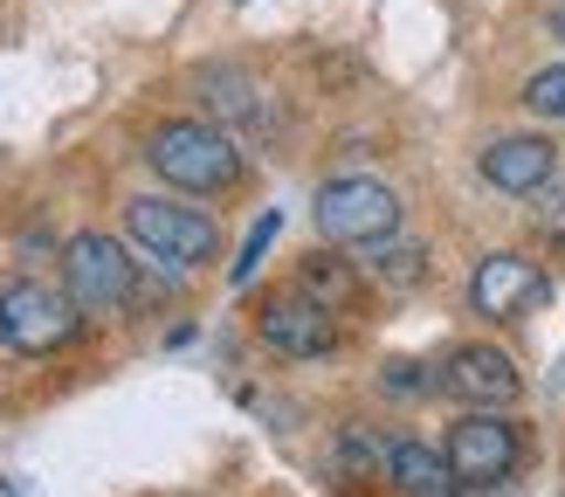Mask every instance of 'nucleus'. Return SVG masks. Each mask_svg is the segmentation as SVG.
Here are the masks:
<instances>
[{
    "label": "nucleus",
    "instance_id": "nucleus-4",
    "mask_svg": "<svg viewBox=\"0 0 565 497\" xmlns=\"http://www.w3.org/2000/svg\"><path fill=\"white\" fill-rule=\"evenodd\" d=\"M138 290V256L118 235H70L63 242V297L76 304L83 318H104V311H125Z\"/></svg>",
    "mask_w": 565,
    "mask_h": 497
},
{
    "label": "nucleus",
    "instance_id": "nucleus-10",
    "mask_svg": "<svg viewBox=\"0 0 565 497\" xmlns=\"http://www.w3.org/2000/svg\"><path fill=\"white\" fill-rule=\"evenodd\" d=\"M483 180L497 193H539L552 180V138L539 131H518V138H497V146H483Z\"/></svg>",
    "mask_w": 565,
    "mask_h": 497
},
{
    "label": "nucleus",
    "instance_id": "nucleus-9",
    "mask_svg": "<svg viewBox=\"0 0 565 497\" xmlns=\"http://www.w3.org/2000/svg\"><path fill=\"white\" fill-rule=\"evenodd\" d=\"M545 290H552V276L531 263V256H511V248L483 256V263H476V276H469V304L483 318H524L531 304H545Z\"/></svg>",
    "mask_w": 565,
    "mask_h": 497
},
{
    "label": "nucleus",
    "instance_id": "nucleus-16",
    "mask_svg": "<svg viewBox=\"0 0 565 497\" xmlns=\"http://www.w3.org/2000/svg\"><path fill=\"white\" fill-rule=\"evenodd\" d=\"M539 229L552 242H565V180H545L539 187Z\"/></svg>",
    "mask_w": 565,
    "mask_h": 497
},
{
    "label": "nucleus",
    "instance_id": "nucleus-1",
    "mask_svg": "<svg viewBox=\"0 0 565 497\" xmlns=\"http://www.w3.org/2000/svg\"><path fill=\"white\" fill-rule=\"evenodd\" d=\"M146 159L180 193H228L242 180V146L214 118H166L146 131Z\"/></svg>",
    "mask_w": 565,
    "mask_h": 497
},
{
    "label": "nucleus",
    "instance_id": "nucleus-19",
    "mask_svg": "<svg viewBox=\"0 0 565 497\" xmlns=\"http://www.w3.org/2000/svg\"><path fill=\"white\" fill-rule=\"evenodd\" d=\"M552 35H558V42H565V8H552Z\"/></svg>",
    "mask_w": 565,
    "mask_h": 497
},
{
    "label": "nucleus",
    "instance_id": "nucleus-14",
    "mask_svg": "<svg viewBox=\"0 0 565 497\" xmlns=\"http://www.w3.org/2000/svg\"><path fill=\"white\" fill-rule=\"evenodd\" d=\"M524 110H539V118H565V63L539 70L524 83Z\"/></svg>",
    "mask_w": 565,
    "mask_h": 497
},
{
    "label": "nucleus",
    "instance_id": "nucleus-15",
    "mask_svg": "<svg viewBox=\"0 0 565 497\" xmlns=\"http://www.w3.org/2000/svg\"><path fill=\"white\" fill-rule=\"evenodd\" d=\"M269 235H276V214H263L256 229H248V242H242V256H235V284H248V276H256V263H263V248H269Z\"/></svg>",
    "mask_w": 565,
    "mask_h": 497
},
{
    "label": "nucleus",
    "instance_id": "nucleus-13",
    "mask_svg": "<svg viewBox=\"0 0 565 497\" xmlns=\"http://www.w3.org/2000/svg\"><path fill=\"white\" fill-rule=\"evenodd\" d=\"M359 269H365V276H380V284H393V290H414L420 276H428V248H420V242H393V235H380V242H365Z\"/></svg>",
    "mask_w": 565,
    "mask_h": 497
},
{
    "label": "nucleus",
    "instance_id": "nucleus-7",
    "mask_svg": "<svg viewBox=\"0 0 565 497\" xmlns=\"http://www.w3.org/2000/svg\"><path fill=\"white\" fill-rule=\"evenodd\" d=\"M256 331L282 359H318V352L338 346V311H324V304L303 297V290H276V297L256 304Z\"/></svg>",
    "mask_w": 565,
    "mask_h": 497
},
{
    "label": "nucleus",
    "instance_id": "nucleus-11",
    "mask_svg": "<svg viewBox=\"0 0 565 497\" xmlns=\"http://www.w3.org/2000/svg\"><path fill=\"white\" fill-rule=\"evenodd\" d=\"M386 477L401 484L407 497H456V477H448L441 450H428V442H393V450H386Z\"/></svg>",
    "mask_w": 565,
    "mask_h": 497
},
{
    "label": "nucleus",
    "instance_id": "nucleus-5",
    "mask_svg": "<svg viewBox=\"0 0 565 497\" xmlns=\"http://www.w3.org/2000/svg\"><path fill=\"white\" fill-rule=\"evenodd\" d=\"M310 221H318L324 242H345L365 248L380 235H401V193L373 173H345V180H324L318 201H310Z\"/></svg>",
    "mask_w": 565,
    "mask_h": 497
},
{
    "label": "nucleus",
    "instance_id": "nucleus-8",
    "mask_svg": "<svg viewBox=\"0 0 565 497\" xmlns=\"http://www.w3.org/2000/svg\"><path fill=\"white\" fill-rule=\"evenodd\" d=\"M441 394H456L462 408H511L524 394V373L511 367L503 346H456L441 359Z\"/></svg>",
    "mask_w": 565,
    "mask_h": 497
},
{
    "label": "nucleus",
    "instance_id": "nucleus-2",
    "mask_svg": "<svg viewBox=\"0 0 565 497\" xmlns=\"http://www.w3.org/2000/svg\"><path fill=\"white\" fill-rule=\"evenodd\" d=\"M125 242L159 269H201L207 256H221V229L214 214L186 208V201H159V193H138L125 201Z\"/></svg>",
    "mask_w": 565,
    "mask_h": 497
},
{
    "label": "nucleus",
    "instance_id": "nucleus-17",
    "mask_svg": "<svg viewBox=\"0 0 565 497\" xmlns=\"http://www.w3.org/2000/svg\"><path fill=\"white\" fill-rule=\"evenodd\" d=\"M338 463H345V469H365V463H380V442L365 435V429H345V435H338Z\"/></svg>",
    "mask_w": 565,
    "mask_h": 497
},
{
    "label": "nucleus",
    "instance_id": "nucleus-6",
    "mask_svg": "<svg viewBox=\"0 0 565 497\" xmlns=\"http://www.w3.org/2000/svg\"><path fill=\"white\" fill-rule=\"evenodd\" d=\"M518 456H524V442L497 408H469L441 442V463H448L456 484H503L518 469Z\"/></svg>",
    "mask_w": 565,
    "mask_h": 497
},
{
    "label": "nucleus",
    "instance_id": "nucleus-12",
    "mask_svg": "<svg viewBox=\"0 0 565 497\" xmlns=\"http://www.w3.org/2000/svg\"><path fill=\"white\" fill-rule=\"evenodd\" d=\"M297 290H303V297H318L324 311H352V304H359V290H365V276H359L345 256H303V269H297Z\"/></svg>",
    "mask_w": 565,
    "mask_h": 497
},
{
    "label": "nucleus",
    "instance_id": "nucleus-3",
    "mask_svg": "<svg viewBox=\"0 0 565 497\" xmlns=\"http://www.w3.org/2000/svg\"><path fill=\"white\" fill-rule=\"evenodd\" d=\"M76 331H83V311L55 284H42V276H14V284H0V346H8V352L49 359V352H63Z\"/></svg>",
    "mask_w": 565,
    "mask_h": 497
},
{
    "label": "nucleus",
    "instance_id": "nucleus-18",
    "mask_svg": "<svg viewBox=\"0 0 565 497\" xmlns=\"http://www.w3.org/2000/svg\"><path fill=\"white\" fill-rule=\"evenodd\" d=\"M386 387H393V394H414V387H420V373H407V359H393V373H386Z\"/></svg>",
    "mask_w": 565,
    "mask_h": 497
}]
</instances>
